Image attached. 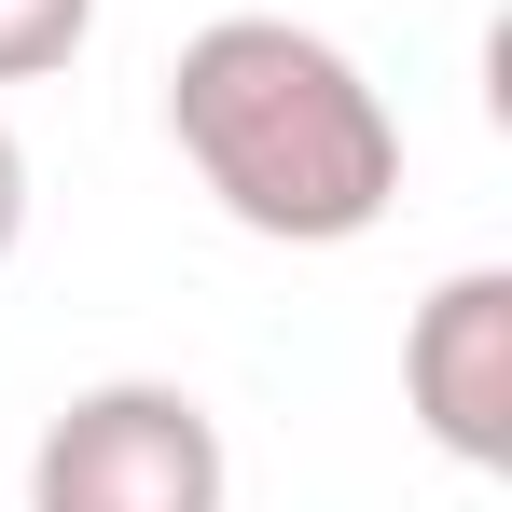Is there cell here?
<instances>
[{"mask_svg":"<svg viewBox=\"0 0 512 512\" xmlns=\"http://www.w3.org/2000/svg\"><path fill=\"white\" fill-rule=\"evenodd\" d=\"M167 139L208 208L263 250H346L402 208V111L333 28L291 14H208L167 70Z\"/></svg>","mask_w":512,"mask_h":512,"instance_id":"1","label":"cell"},{"mask_svg":"<svg viewBox=\"0 0 512 512\" xmlns=\"http://www.w3.org/2000/svg\"><path fill=\"white\" fill-rule=\"evenodd\" d=\"M236 457L180 374H97L28 443V512H222Z\"/></svg>","mask_w":512,"mask_h":512,"instance_id":"2","label":"cell"},{"mask_svg":"<svg viewBox=\"0 0 512 512\" xmlns=\"http://www.w3.org/2000/svg\"><path fill=\"white\" fill-rule=\"evenodd\" d=\"M402 416L457 471H512V263H457L402 319Z\"/></svg>","mask_w":512,"mask_h":512,"instance_id":"3","label":"cell"},{"mask_svg":"<svg viewBox=\"0 0 512 512\" xmlns=\"http://www.w3.org/2000/svg\"><path fill=\"white\" fill-rule=\"evenodd\" d=\"M97 42V0H0V84H56Z\"/></svg>","mask_w":512,"mask_h":512,"instance_id":"4","label":"cell"},{"mask_svg":"<svg viewBox=\"0 0 512 512\" xmlns=\"http://www.w3.org/2000/svg\"><path fill=\"white\" fill-rule=\"evenodd\" d=\"M28 250V139H14V125H0V263Z\"/></svg>","mask_w":512,"mask_h":512,"instance_id":"5","label":"cell"}]
</instances>
